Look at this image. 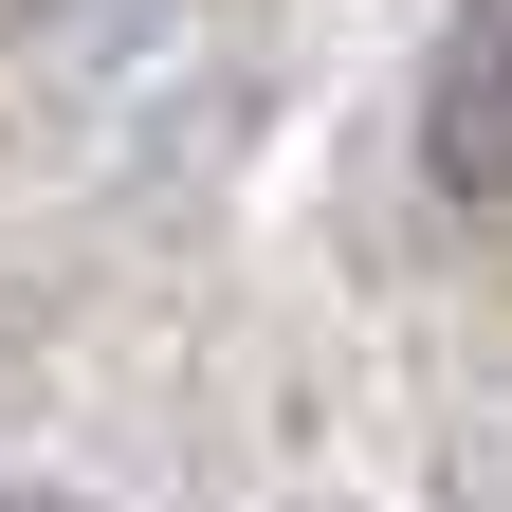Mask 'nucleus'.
<instances>
[{
	"label": "nucleus",
	"instance_id": "1",
	"mask_svg": "<svg viewBox=\"0 0 512 512\" xmlns=\"http://www.w3.org/2000/svg\"><path fill=\"white\" fill-rule=\"evenodd\" d=\"M421 165L458 183V202H512V0H476V19L421 55Z\"/></svg>",
	"mask_w": 512,
	"mask_h": 512
}]
</instances>
